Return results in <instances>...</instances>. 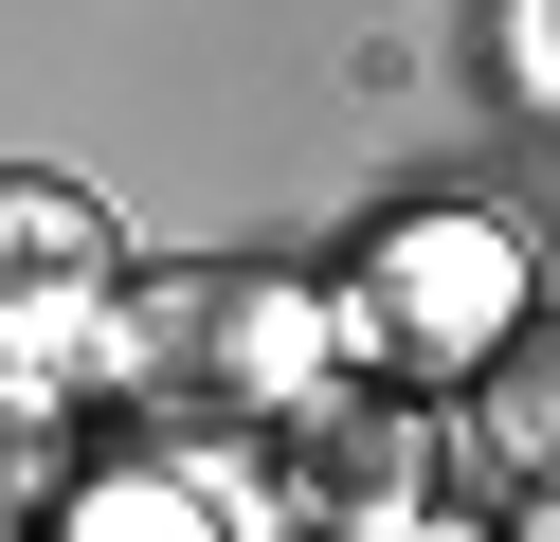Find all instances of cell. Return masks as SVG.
<instances>
[{
    "label": "cell",
    "instance_id": "1",
    "mask_svg": "<svg viewBox=\"0 0 560 542\" xmlns=\"http://www.w3.org/2000/svg\"><path fill=\"white\" fill-rule=\"evenodd\" d=\"M326 380H343L326 289H290V272H163V289H109V325L73 344L55 397H127L163 434H271Z\"/></svg>",
    "mask_w": 560,
    "mask_h": 542
},
{
    "label": "cell",
    "instance_id": "2",
    "mask_svg": "<svg viewBox=\"0 0 560 542\" xmlns=\"http://www.w3.org/2000/svg\"><path fill=\"white\" fill-rule=\"evenodd\" d=\"M326 325H343L362 361H398V380H452V361H488V344L524 325V235L470 217V199L380 217V253L326 289Z\"/></svg>",
    "mask_w": 560,
    "mask_h": 542
},
{
    "label": "cell",
    "instance_id": "3",
    "mask_svg": "<svg viewBox=\"0 0 560 542\" xmlns=\"http://www.w3.org/2000/svg\"><path fill=\"white\" fill-rule=\"evenodd\" d=\"M109 289H127V235L73 199V181H0V361L19 380H73V344L109 325Z\"/></svg>",
    "mask_w": 560,
    "mask_h": 542
},
{
    "label": "cell",
    "instance_id": "4",
    "mask_svg": "<svg viewBox=\"0 0 560 542\" xmlns=\"http://www.w3.org/2000/svg\"><path fill=\"white\" fill-rule=\"evenodd\" d=\"M290 488L326 506V524H416V416H326V397H307Z\"/></svg>",
    "mask_w": 560,
    "mask_h": 542
},
{
    "label": "cell",
    "instance_id": "5",
    "mask_svg": "<svg viewBox=\"0 0 560 542\" xmlns=\"http://www.w3.org/2000/svg\"><path fill=\"white\" fill-rule=\"evenodd\" d=\"M542 55H560V19H542V0H506V91H524V108H542V91H560V72H542Z\"/></svg>",
    "mask_w": 560,
    "mask_h": 542
}]
</instances>
